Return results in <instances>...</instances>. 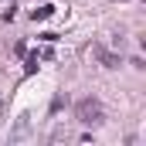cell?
Returning a JSON list of instances; mask_svg holds the SVG:
<instances>
[{
    "label": "cell",
    "instance_id": "obj_3",
    "mask_svg": "<svg viewBox=\"0 0 146 146\" xmlns=\"http://www.w3.org/2000/svg\"><path fill=\"white\" fill-rule=\"evenodd\" d=\"M37 65H41V58H37V51H31V54H24V75H34Z\"/></svg>",
    "mask_w": 146,
    "mask_h": 146
},
{
    "label": "cell",
    "instance_id": "obj_5",
    "mask_svg": "<svg viewBox=\"0 0 146 146\" xmlns=\"http://www.w3.org/2000/svg\"><path fill=\"white\" fill-rule=\"evenodd\" d=\"M37 58H41V61L54 58V51H51V41H44V48H37Z\"/></svg>",
    "mask_w": 146,
    "mask_h": 146
},
{
    "label": "cell",
    "instance_id": "obj_4",
    "mask_svg": "<svg viewBox=\"0 0 146 146\" xmlns=\"http://www.w3.org/2000/svg\"><path fill=\"white\" fill-rule=\"evenodd\" d=\"M51 14H54V7H48V3H44V7H37V10H31V17H34V21H48Z\"/></svg>",
    "mask_w": 146,
    "mask_h": 146
},
{
    "label": "cell",
    "instance_id": "obj_1",
    "mask_svg": "<svg viewBox=\"0 0 146 146\" xmlns=\"http://www.w3.org/2000/svg\"><path fill=\"white\" fill-rule=\"evenodd\" d=\"M75 119L85 122V126H99V122L106 119V109H102V102H99L95 95H85V99L75 102Z\"/></svg>",
    "mask_w": 146,
    "mask_h": 146
},
{
    "label": "cell",
    "instance_id": "obj_2",
    "mask_svg": "<svg viewBox=\"0 0 146 146\" xmlns=\"http://www.w3.org/2000/svg\"><path fill=\"white\" fill-rule=\"evenodd\" d=\"M92 51H95V58H99V61H102L106 68H119V54H112V51H106L102 44H95Z\"/></svg>",
    "mask_w": 146,
    "mask_h": 146
}]
</instances>
